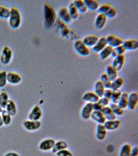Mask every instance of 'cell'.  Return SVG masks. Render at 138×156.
<instances>
[{
	"label": "cell",
	"instance_id": "obj_48",
	"mask_svg": "<svg viewBox=\"0 0 138 156\" xmlns=\"http://www.w3.org/2000/svg\"><path fill=\"white\" fill-rule=\"evenodd\" d=\"M118 56V54H117V52L115 50L114 48H113V50L112 52H111V57H112L113 58H115L116 57H117Z\"/></svg>",
	"mask_w": 138,
	"mask_h": 156
},
{
	"label": "cell",
	"instance_id": "obj_24",
	"mask_svg": "<svg viewBox=\"0 0 138 156\" xmlns=\"http://www.w3.org/2000/svg\"><path fill=\"white\" fill-rule=\"evenodd\" d=\"M68 9L72 20H76L78 18L79 13L73 1L70 2Z\"/></svg>",
	"mask_w": 138,
	"mask_h": 156
},
{
	"label": "cell",
	"instance_id": "obj_19",
	"mask_svg": "<svg viewBox=\"0 0 138 156\" xmlns=\"http://www.w3.org/2000/svg\"><path fill=\"white\" fill-rule=\"evenodd\" d=\"M107 133V130L104 127L103 124H98L96 127V136L98 140L100 141L104 140L106 137Z\"/></svg>",
	"mask_w": 138,
	"mask_h": 156
},
{
	"label": "cell",
	"instance_id": "obj_15",
	"mask_svg": "<svg viewBox=\"0 0 138 156\" xmlns=\"http://www.w3.org/2000/svg\"><path fill=\"white\" fill-rule=\"evenodd\" d=\"M99 39V37L97 35H89L83 38L82 41L88 48H93L96 44Z\"/></svg>",
	"mask_w": 138,
	"mask_h": 156
},
{
	"label": "cell",
	"instance_id": "obj_13",
	"mask_svg": "<svg viewBox=\"0 0 138 156\" xmlns=\"http://www.w3.org/2000/svg\"><path fill=\"white\" fill-rule=\"evenodd\" d=\"M107 46L106 37H103L99 38L96 44L92 48V50L96 53H99Z\"/></svg>",
	"mask_w": 138,
	"mask_h": 156
},
{
	"label": "cell",
	"instance_id": "obj_30",
	"mask_svg": "<svg viewBox=\"0 0 138 156\" xmlns=\"http://www.w3.org/2000/svg\"><path fill=\"white\" fill-rule=\"evenodd\" d=\"M113 49V48L112 47L107 45L102 51L99 52V56H100V59L102 60H105L109 58L110 56H111V52H112Z\"/></svg>",
	"mask_w": 138,
	"mask_h": 156
},
{
	"label": "cell",
	"instance_id": "obj_28",
	"mask_svg": "<svg viewBox=\"0 0 138 156\" xmlns=\"http://www.w3.org/2000/svg\"><path fill=\"white\" fill-rule=\"evenodd\" d=\"M124 84V80L122 77H117L113 81L111 82L110 89L113 91H116L119 90V89L123 86Z\"/></svg>",
	"mask_w": 138,
	"mask_h": 156
},
{
	"label": "cell",
	"instance_id": "obj_22",
	"mask_svg": "<svg viewBox=\"0 0 138 156\" xmlns=\"http://www.w3.org/2000/svg\"><path fill=\"white\" fill-rule=\"evenodd\" d=\"M105 73L111 82L118 77V71L111 65L106 67Z\"/></svg>",
	"mask_w": 138,
	"mask_h": 156
},
{
	"label": "cell",
	"instance_id": "obj_47",
	"mask_svg": "<svg viewBox=\"0 0 138 156\" xmlns=\"http://www.w3.org/2000/svg\"><path fill=\"white\" fill-rule=\"evenodd\" d=\"M103 107L98 102L93 104V108L94 111H100Z\"/></svg>",
	"mask_w": 138,
	"mask_h": 156
},
{
	"label": "cell",
	"instance_id": "obj_3",
	"mask_svg": "<svg viewBox=\"0 0 138 156\" xmlns=\"http://www.w3.org/2000/svg\"><path fill=\"white\" fill-rule=\"evenodd\" d=\"M74 47L76 52L80 55L86 57L90 54V50L89 48L85 45L82 40H76L74 44Z\"/></svg>",
	"mask_w": 138,
	"mask_h": 156
},
{
	"label": "cell",
	"instance_id": "obj_10",
	"mask_svg": "<svg viewBox=\"0 0 138 156\" xmlns=\"http://www.w3.org/2000/svg\"><path fill=\"white\" fill-rule=\"evenodd\" d=\"M125 57L124 55H119L114 58L111 65L116 69L117 71L121 70L125 63Z\"/></svg>",
	"mask_w": 138,
	"mask_h": 156
},
{
	"label": "cell",
	"instance_id": "obj_7",
	"mask_svg": "<svg viewBox=\"0 0 138 156\" xmlns=\"http://www.w3.org/2000/svg\"><path fill=\"white\" fill-rule=\"evenodd\" d=\"M24 128L29 131H35L41 127L42 123L39 121L27 120L23 123Z\"/></svg>",
	"mask_w": 138,
	"mask_h": 156
},
{
	"label": "cell",
	"instance_id": "obj_46",
	"mask_svg": "<svg viewBox=\"0 0 138 156\" xmlns=\"http://www.w3.org/2000/svg\"><path fill=\"white\" fill-rule=\"evenodd\" d=\"M138 148L137 146H134L132 147L131 150L130 156H138Z\"/></svg>",
	"mask_w": 138,
	"mask_h": 156
},
{
	"label": "cell",
	"instance_id": "obj_37",
	"mask_svg": "<svg viewBox=\"0 0 138 156\" xmlns=\"http://www.w3.org/2000/svg\"><path fill=\"white\" fill-rule=\"evenodd\" d=\"M1 113L3 124L7 126L9 125L12 122V116L8 114L5 109L3 110V112Z\"/></svg>",
	"mask_w": 138,
	"mask_h": 156
},
{
	"label": "cell",
	"instance_id": "obj_50",
	"mask_svg": "<svg viewBox=\"0 0 138 156\" xmlns=\"http://www.w3.org/2000/svg\"><path fill=\"white\" fill-rule=\"evenodd\" d=\"M3 120H2V115L0 113V127L3 126Z\"/></svg>",
	"mask_w": 138,
	"mask_h": 156
},
{
	"label": "cell",
	"instance_id": "obj_45",
	"mask_svg": "<svg viewBox=\"0 0 138 156\" xmlns=\"http://www.w3.org/2000/svg\"><path fill=\"white\" fill-rule=\"evenodd\" d=\"M113 92V91L111 89H105L103 97L110 100L111 99V96H112Z\"/></svg>",
	"mask_w": 138,
	"mask_h": 156
},
{
	"label": "cell",
	"instance_id": "obj_38",
	"mask_svg": "<svg viewBox=\"0 0 138 156\" xmlns=\"http://www.w3.org/2000/svg\"><path fill=\"white\" fill-rule=\"evenodd\" d=\"M110 107L112 110L113 113L116 115V116H121L124 114V110L119 108L117 106V104H111Z\"/></svg>",
	"mask_w": 138,
	"mask_h": 156
},
{
	"label": "cell",
	"instance_id": "obj_43",
	"mask_svg": "<svg viewBox=\"0 0 138 156\" xmlns=\"http://www.w3.org/2000/svg\"><path fill=\"white\" fill-rule=\"evenodd\" d=\"M98 102L101 105L102 107H104L108 105L109 104L110 101L108 99L103 97L99 98Z\"/></svg>",
	"mask_w": 138,
	"mask_h": 156
},
{
	"label": "cell",
	"instance_id": "obj_51",
	"mask_svg": "<svg viewBox=\"0 0 138 156\" xmlns=\"http://www.w3.org/2000/svg\"><path fill=\"white\" fill-rule=\"evenodd\" d=\"M3 109L2 108V107L0 106V113H2V112H3Z\"/></svg>",
	"mask_w": 138,
	"mask_h": 156
},
{
	"label": "cell",
	"instance_id": "obj_42",
	"mask_svg": "<svg viewBox=\"0 0 138 156\" xmlns=\"http://www.w3.org/2000/svg\"><path fill=\"white\" fill-rule=\"evenodd\" d=\"M56 155V156H73L72 153L66 149L59 151Z\"/></svg>",
	"mask_w": 138,
	"mask_h": 156
},
{
	"label": "cell",
	"instance_id": "obj_39",
	"mask_svg": "<svg viewBox=\"0 0 138 156\" xmlns=\"http://www.w3.org/2000/svg\"><path fill=\"white\" fill-rule=\"evenodd\" d=\"M122 93V91L119 90L113 91L111 99H110L112 102V103L117 104Z\"/></svg>",
	"mask_w": 138,
	"mask_h": 156
},
{
	"label": "cell",
	"instance_id": "obj_31",
	"mask_svg": "<svg viewBox=\"0 0 138 156\" xmlns=\"http://www.w3.org/2000/svg\"><path fill=\"white\" fill-rule=\"evenodd\" d=\"M84 2L88 10L92 11L97 10L99 7V3L96 0H84Z\"/></svg>",
	"mask_w": 138,
	"mask_h": 156
},
{
	"label": "cell",
	"instance_id": "obj_20",
	"mask_svg": "<svg viewBox=\"0 0 138 156\" xmlns=\"http://www.w3.org/2000/svg\"><path fill=\"white\" fill-rule=\"evenodd\" d=\"M121 122L119 120H116L106 121L103 125L107 130H114L118 129L120 126Z\"/></svg>",
	"mask_w": 138,
	"mask_h": 156
},
{
	"label": "cell",
	"instance_id": "obj_21",
	"mask_svg": "<svg viewBox=\"0 0 138 156\" xmlns=\"http://www.w3.org/2000/svg\"><path fill=\"white\" fill-rule=\"evenodd\" d=\"M101 112L103 114L106 121L116 120L117 116L113 113L112 110L108 106L103 107Z\"/></svg>",
	"mask_w": 138,
	"mask_h": 156
},
{
	"label": "cell",
	"instance_id": "obj_35",
	"mask_svg": "<svg viewBox=\"0 0 138 156\" xmlns=\"http://www.w3.org/2000/svg\"><path fill=\"white\" fill-rule=\"evenodd\" d=\"M9 100V96L7 93L2 92L0 93V106L3 109H5Z\"/></svg>",
	"mask_w": 138,
	"mask_h": 156
},
{
	"label": "cell",
	"instance_id": "obj_36",
	"mask_svg": "<svg viewBox=\"0 0 138 156\" xmlns=\"http://www.w3.org/2000/svg\"><path fill=\"white\" fill-rule=\"evenodd\" d=\"M100 81L102 83L105 87V89H110L111 88V82L106 75V73H103L100 76Z\"/></svg>",
	"mask_w": 138,
	"mask_h": 156
},
{
	"label": "cell",
	"instance_id": "obj_25",
	"mask_svg": "<svg viewBox=\"0 0 138 156\" xmlns=\"http://www.w3.org/2000/svg\"><path fill=\"white\" fill-rule=\"evenodd\" d=\"M12 56L11 51L9 48L5 47L2 52L1 60L5 64H7L10 62Z\"/></svg>",
	"mask_w": 138,
	"mask_h": 156
},
{
	"label": "cell",
	"instance_id": "obj_8",
	"mask_svg": "<svg viewBox=\"0 0 138 156\" xmlns=\"http://www.w3.org/2000/svg\"><path fill=\"white\" fill-rule=\"evenodd\" d=\"M138 102V95L136 92H132L128 95L127 108L133 111L136 108Z\"/></svg>",
	"mask_w": 138,
	"mask_h": 156
},
{
	"label": "cell",
	"instance_id": "obj_34",
	"mask_svg": "<svg viewBox=\"0 0 138 156\" xmlns=\"http://www.w3.org/2000/svg\"><path fill=\"white\" fill-rule=\"evenodd\" d=\"M132 147L128 144L123 145L120 149L118 156H130Z\"/></svg>",
	"mask_w": 138,
	"mask_h": 156
},
{
	"label": "cell",
	"instance_id": "obj_17",
	"mask_svg": "<svg viewBox=\"0 0 138 156\" xmlns=\"http://www.w3.org/2000/svg\"><path fill=\"white\" fill-rule=\"evenodd\" d=\"M123 46H124L126 51H134L138 48V41L136 40H128L123 41Z\"/></svg>",
	"mask_w": 138,
	"mask_h": 156
},
{
	"label": "cell",
	"instance_id": "obj_26",
	"mask_svg": "<svg viewBox=\"0 0 138 156\" xmlns=\"http://www.w3.org/2000/svg\"><path fill=\"white\" fill-rule=\"evenodd\" d=\"M7 81L11 84H17L20 82L21 77L19 74L16 73H9L7 75Z\"/></svg>",
	"mask_w": 138,
	"mask_h": 156
},
{
	"label": "cell",
	"instance_id": "obj_1",
	"mask_svg": "<svg viewBox=\"0 0 138 156\" xmlns=\"http://www.w3.org/2000/svg\"><path fill=\"white\" fill-rule=\"evenodd\" d=\"M44 17L47 27H50L52 26L56 20V13L54 9L49 5H45Z\"/></svg>",
	"mask_w": 138,
	"mask_h": 156
},
{
	"label": "cell",
	"instance_id": "obj_12",
	"mask_svg": "<svg viewBox=\"0 0 138 156\" xmlns=\"http://www.w3.org/2000/svg\"><path fill=\"white\" fill-rule=\"evenodd\" d=\"M93 111V104L87 103L82 108L81 113V117L85 120H87L90 118Z\"/></svg>",
	"mask_w": 138,
	"mask_h": 156
},
{
	"label": "cell",
	"instance_id": "obj_41",
	"mask_svg": "<svg viewBox=\"0 0 138 156\" xmlns=\"http://www.w3.org/2000/svg\"><path fill=\"white\" fill-rule=\"evenodd\" d=\"M10 12L8 9L0 6V17L8 18L10 16Z\"/></svg>",
	"mask_w": 138,
	"mask_h": 156
},
{
	"label": "cell",
	"instance_id": "obj_9",
	"mask_svg": "<svg viewBox=\"0 0 138 156\" xmlns=\"http://www.w3.org/2000/svg\"><path fill=\"white\" fill-rule=\"evenodd\" d=\"M42 114L43 113L40 107L38 105L35 106L29 115V119L32 121H39L42 118Z\"/></svg>",
	"mask_w": 138,
	"mask_h": 156
},
{
	"label": "cell",
	"instance_id": "obj_11",
	"mask_svg": "<svg viewBox=\"0 0 138 156\" xmlns=\"http://www.w3.org/2000/svg\"><path fill=\"white\" fill-rule=\"evenodd\" d=\"M56 141L54 139H47L42 141L39 145V148L41 151H48L52 149Z\"/></svg>",
	"mask_w": 138,
	"mask_h": 156
},
{
	"label": "cell",
	"instance_id": "obj_4",
	"mask_svg": "<svg viewBox=\"0 0 138 156\" xmlns=\"http://www.w3.org/2000/svg\"><path fill=\"white\" fill-rule=\"evenodd\" d=\"M9 23L13 28L18 27L20 23V15L16 9L13 8L10 11Z\"/></svg>",
	"mask_w": 138,
	"mask_h": 156
},
{
	"label": "cell",
	"instance_id": "obj_32",
	"mask_svg": "<svg viewBox=\"0 0 138 156\" xmlns=\"http://www.w3.org/2000/svg\"><path fill=\"white\" fill-rule=\"evenodd\" d=\"M73 2L79 13H84L88 10L84 1L76 0L73 1Z\"/></svg>",
	"mask_w": 138,
	"mask_h": 156
},
{
	"label": "cell",
	"instance_id": "obj_40",
	"mask_svg": "<svg viewBox=\"0 0 138 156\" xmlns=\"http://www.w3.org/2000/svg\"><path fill=\"white\" fill-rule=\"evenodd\" d=\"M7 73L5 71L0 73V87H4L7 83Z\"/></svg>",
	"mask_w": 138,
	"mask_h": 156
},
{
	"label": "cell",
	"instance_id": "obj_27",
	"mask_svg": "<svg viewBox=\"0 0 138 156\" xmlns=\"http://www.w3.org/2000/svg\"><path fill=\"white\" fill-rule=\"evenodd\" d=\"M105 88L102 83L100 80L97 81L94 85V92L99 98H102L103 96Z\"/></svg>",
	"mask_w": 138,
	"mask_h": 156
},
{
	"label": "cell",
	"instance_id": "obj_44",
	"mask_svg": "<svg viewBox=\"0 0 138 156\" xmlns=\"http://www.w3.org/2000/svg\"><path fill=\"white\" fill-rule=\"evenodd\" d=\"M116 52H117V54L119 55H124L126 52V50L123 45H121L120 46H117L116 48H114Z\"/></svg>",
	"mask_w": 138,
	"mask_h": 156
},
{
	"label": "cell",
	"instance_id": "obj_49",
	"mask_svg": "<svg viewBox=\"0 0 138 156\" xmlns=\"http://www.w3.org/2000/svg\"><path fill=\"white\" fill-rule=\"evenodd\" d=\"M4 156H20L18 153L15 152H9L5 155Z\"/></svg>",
	"mask_w": 138,
	"mask_h": 156
},
{
	"label": "cell",
	"instance_id": "obj_14",
	"mask_svg": "<svg viewBox=\"0 0 138 156\" xmlns=\"http://www.w3.org/2000/svg\"><path fill=\"white\" fill-rule=\"evenodd\" d=\"M107 18L102 13H99L96 18L94 25L98 29H101L106 25Z\"/></svg>",
	"mask_w": 138,
	"mask_h": 156
},
{
	"label": "cell",
	"instance_id": "obj_18",
	"mask_svg": "<svg viewBox=\"0 0 138 156\" xmlns=\"http://www.w3.org/2000/svg\"><path fill=\"white\" fill-rule=\"evenodd\" d=\"M90 118L98 124H103L106 121L101 111H93Z\"/></svg>",
	"mask_w": 138,
	"mask_h": 156
},
{
	"label": "cell",
	"instance_id": "obj_2",
	"mask_svg": "<svg viewBox=\"0 0 138 156\" xmlns=\"http://www.w3.org/2000/svg\"><path fill=\"white\" fill-rule=\"evenodd\" d=\"M97 10L99 13L105 15L107 18H114L117 14V10L116 8L108 4H104L99 6Z\"/></svg>",
	"mask_w": 138,
	"mask_h": 156
},
{
	"label": "cell",
	"instance_id": "obj_16",
	"mask_svg": "<svg viewBox=\"0 0 138 156\" xmlns=\"http://www.w3.org/2000/svg\"><path fill=\"white\" fill-rule=\"evenodd\" d=\"M82 98L83 101L88 103L94 104L98 102L100 98L94 92L89 91L84 94Z\"/></svg>",
	"mask_w": 138,
	"mask_h": 156
},
{
	"label": "cell",
	"instance_id": "obj_23",
	"mask_svg": "<svg viewBox=\"0 0 138 156\" xmlns=\"http://www.w3.org/2000/svg\"><path fill=\"white\" fill-rule=\"evenodd\" d=\"M6 111L8 114L12 116L15 115L17 113V107L15 102L14 101L9 100L7 104L5 109Z\"/></svg>",
	"mask_w": 138,
	"mask_h": 156
},
{
	"label": "cell",
	"instance_id": "obj_29",
	"mask_svg": "<svg viewBox=\"0 0 138 156\" xmlns=\"http://www.w3.org/2000/svg\"><path fill=\"white\" fill-rule=\"evenodd\" d=\"M128 94L124 92L122 93L121 97L117 104L119 108L124 110L127 108Z\"/></svg>",
	"mask_w": 138,
	"mask_h": 156
},
{
	"label": "cell",
	"instance_id": "obj_6",
	"mask_svg": "<svg viewBox=\"0 0 138 156\" xmlns=\"http://www.w3.org/2000/svg\"><path fill=\"white\" fill-rule=\"evenodd\" d=\"M106 38L107 45L113 48H116L117 46L122 45L123 42V40L121 38L115 35H109L106 37Z\"/></svg>",
	"mask_w": 138,
	"mask_h": 156
},
{
	"label": "cell",
	"instance_id": "obj_5",
	"mask_svg": "<svg viewBox=\"0 0 138 156\" xmlns=\"http://www.w3.org/2000/svg\"><path fill=\"white\" fill-rule=\"evenodd\" d=\"M59 20L66 24H69L72 22V20L69 13L68 8L62 7L60 8L58 12Z\"/></svg>",
	"mask_w": 138,
	"mask_h": 156
},
{
	"label": "cell",
	"instance_id": "obj_33",
	"mask_svg": "<svg viewBox=\"0 0 138 156\" xmlns=\"http://www.w3.org/2000/svg\"><path fill=\"white\" fill-rule=\"evenodd\" d=\"M68 146L67 144L65 141H60L55 143V145L52 150L53 154H56L61 150L66 149Z\"/></svg>",
	"mask_w": 138,
	"mask_h": 156
}]
</instances>
